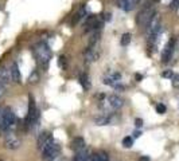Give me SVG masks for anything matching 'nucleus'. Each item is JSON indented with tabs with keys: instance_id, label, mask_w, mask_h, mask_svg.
I'll return each mask as SVG.
<instances>
[{
	"instance_id": "23",
	"label": "nucleus",
	"mask_w": 179,
	"mask_h": 161,
	"mask_svg": "<svg viewBox=\"0 0 179 161\" xmlns=\"http://www.w3.org/2000/svg\"><path fill=\"white\" fill-rule=\"evenodd\" d=\"M58 65H59V67H61V69H66V66H68V60H66L65 56H59Z\"/></svg>"
},
{
	"instance_id": "18",
	"label": "nucleus",
	"mask_w": 179,
	"mask_h": 161,
	"mask_svg": "<svg viewBox=\"0 0 179 161\" xmlns=\"http://www.w3.org/2000/svg\"><path fill=\"white\" fill-rule=\"evenodd\" d=\"M11 78V70H7L6 67H0V82L3 85H6L9 82Z\"/></svg>"
},
{
	"instance_id": "11",
	"label": "nucleus",
	"mask_w": 179,
	"mask_h": 161,
	"mask_svg": "<svg viewBox=\"0 0 179 161\" xmlns=\"http://www.w3.org/2000/svg\"><path fill=\"white\" fill-rule=\"evenodd\" d=\"M174 50H175V39L168 40V43L164 46V49L162 51V62L163 63H168L170 59L174 55Z\"/></svg>"
},
{
	"instance_id": "29",
	"label": "nucleus",
	"mask_w": 179,
	"mask_h": 161,
	"mask_svg": "<svg viewBox=\"0 0 179 161\" xmlns=\"http://www.w3.org/2000/svg\"><path fill=\"white\" fill-rule=\"evenodd\" d=\"M171 8H172V9H175V11H176V9L179 8V0H172V3H171Z\"/></svg>"
},
{
	"instance_id": "19",
	"label": "nucleus",
	"mask_w": 179,
	"mask_h": 161,
	"mask_svg": "<svg viewBox=\"0 0 179 161\" xmlns=\"http://www.w3.org/2000/svg\"><path fill=\"white\" fill-rule=\"evenodd\" d=\"M85 15H86V6H85V4H84V6L78 9V12H77V13H75V15L73 16L72 24H73V26H75V24H77V23H78L79 20H81L82 18H85Z\"/></svg>"
},
{
	"instance_id": "20",
	"label": "nucleus",
	"mask_w": 179,
	"mask_h": 161,
	"mask_svg": "<svg viewBox=\"0 0 179 161\" xmlns=\"http://www.w3.org/2000/svg\"><path fill=\"white\" fill-rule=\"evenodd\" d=\"M79 83L85 90H90L92 87V83H90V79H89V75L86 73H82L79 75Z\"/></svg>"
},
{
	"instance_id": "4",
	"label": "nucleus",
	"mask_w": 179,
	"mask_h": 161,
	"mask_svg": "<svg viewBox=\"0 0 179 161\" xmlns=\"http://www.w3.org/2000/svg\"><path fill=\"white\" fill-rule=\"evenodd\" d=\"M155 8L152 6H145L141 11L138 13V18H136V23H138V26L140 27H145L148 26V23L151 22V19L155 15Z\"/></svg>"
},
{
	"instance_id": "26",
	"label": "nucleus",
	"mask_w": 179,
	"mask_h": 161,
	"mask_svg": "<svg viewBox=\"0 0 179 161\" xmlns=\"http://www.w3.org/2000/svg\"><path fill=\"white\" fill-rule=\"evenodd\" d=\"M171 79H172V86L178 89L179 87V74H174V77Z\"/></svg>"
},
{
	"instance_id": "6",
	"label": "nucleus",
	"mask_w": 179,
	"mask_h": 161,
	"mask_svg": "<svg viewBox=\"0 0 179 161\" xmlns=\"http://www.w3.org/2000/svg\"><path fill=\"white\" fill-rule=\"evenodd\" d=\"M61 146L57 143H51L45 149H42V160L43 161H54L59 156Z\"/></svg>"
},
{
	"instance_id": "14",
	"label": "nucleus",
	"mask_w": 179,
	"mask_h": 161,
	"mask_svg": "<svg viewBox=\"0 0 179 161\" xmlns=\"http://www.w3.org/2000/svg\"><path fill=\"white\" fill-rule=\"evenodd\" d=\"M139 3H140V0H117L119 7L125 12H129L133 8H136V6H138Z\"/></svg>"
},
{
	"instance_id": "33",
	"label": "nucleus",
	"mask_w": 179,
	"mask_h": 161,
	"mask_svg": "<svg viewBox=\"0 0 179 161\" xmlns=\"http://www.w3.org/2000/svg\"><path fill=\"white\" fill-rule=\"evenodd\" d=\"M140 136H141V132H140V130H136L135 133H133V137H135V138H138V137H140Z\"/></svg>"
},
{
	"instance_id": "30",
	"label": "nucleus",
	"mask_w": 179,
	"mask_h": 161,
	"mask_svg": "<svg viewBox=\"0 0 179 161\" xmlns=\"http://www.w3.org/2000/svg\"><path fill=\"white\" fill-rule=\"evenodd\" d=\"M135 126H136V127H141V126H143V120H140V118H136V120H135Z\"/></svg>"
},
{
	"instance_id": "8",
	"label": "nucleus",
	"mask_w": 179,
	"mask_h": 161,
	"mask_svg": "<svg viewBox=\"0 0 179 161\" xmlns=\"http://www.w3.org/2000/svg\"><path fill=\"white\" fill-rule=\"evenodd\" d=\"M20 144L22 143L19 140V137L12 132H7L6 136H4V145H6L7 149H18Z\"/></svg>"
},
{
	"instance_id": "22",
	"label": "nucleus",
	"mask_w": 179,
	"mask_h": 161,
	"mask_svg": "<svg viewBox=\"0 0 179 161\" xmlns=\"http://www.w3.org/2000/svg\"><path fill=\"white\" fill-rule=\"evenodd\" d=\"M133 145V138H132V137H124V138H122V146H124V148H131V146Z\"/></svg>"
},
{
	"instance_id": "25",
	"label": "nucleus",
	"mask_w": 179,
	"mask_h": 161,
	"mask_svg": "<svg viewBox=\"0 0 179 161\" xmlns=\"http://www.w3.org/2000/svg\"><path fill=\"white\" fill-rule=\"evenodd\" d=\"M38 80H39L38 73L34 71V73H32V75H30V78H28V82H30V83H35V82H38Z\"/></svg>"
},
{
	"instance_id": "10",
	"label": "nucleus",
	"mask_w": 179,
	"mask_h": 161,
	"mask_svg": "<svg viewBox=\"0 0 179 161\" xmlns=\"http://www.w3.org/2000/svg\"><path fill=\"white\" fill-rule=\"evenodd\" d=\"M98 56H100V51H98V47H86V49L84 50V60L85 63H92L94 60L98 59Z\"/></svg>"
},
{
	"instance_id": "3",
	"label": "nucleus",
	"mask_w": 179,
	"mask_h": 161,
	"mask_svg": "<svg viewBox=\"0 0 179 161\" xmlns=\"http://www.w3.org/2000/svg\"><path fill=\"white\" fill-rule=\"evenodd\" d=\"M102 83L108 85V86H112L116 90H124V86L121 83V74L117 71H109L106 75H104Z\"/></svg>"
},
{
	"instance_id": "7",
	"label": "nucleus",
	"mask_w": 179,
	"mask_h": 161,
	"mask_svg": "<svg viewBox=\"0 0 179 161\" xmlns=\"http://www.w3.org/2000/svg\"><path fill=\"white\" fill-rule=\"evenodd\" d=\"M102 26V20L100 16H96V15H88L86 19H85V32H89V31H100V28Z\"/></svg>"
},
{
	"instance_id": "28",
	"label": "nucleus",
	"mask_w": 179,
	"mask_h": 161,
	"mask_svg": "<svg viewBox=\"0 0 179 161\" xmlns=\"http://www.w3.org/2000/svg\"><path fill=\"white\" fill-rule=\"evenodd\" d=\"M162 77H164V78H172V77H174V74H172L171 70H167V71H163Z\"/></svg>"
},
{
	"instance_id": "34",
	"label": "nucleus",
	"mask_w": 179,
	"mask_h": 161,
	"mask_svg": "<svg viewBox=\"0 0 179 161\" xmlns=\"http://www.w3.org/2000/svg\"><path fill=\"white\" fill-rule=\"evenodd\" d=\"M139 161H149V157L148 156H143V157H140Z\"/></svg>"
},
{
	"instance_id": "13",
	"label": "nucleus",
	"mask_w": 179,
	"mask_h": 161,
	"mask_svg": "<svg viewBox=\"0 0 179 161\" xmlns=\"http://www.w3.org/2000/svg\"><path fill=\"white\" fill-rule=\"evenodd\" d=\"M51 143H54V140H53V134L50 132H43V133H41L39 137H38V148L39 149H45Z\"/></svg>"
},
{
	"instance_id": "31",
	"label": "nucleus",
	"mask_w": 179,
	"mask_h": 161,
	"mask_svg": "<svg viewBox=\"0 0 179 161\" xmlns=\"http://www.w3.org/2000/svg\"><path fill=\"white\" fill-rule=\"evenodd\" d=\"M4 93H6V86H4V85L0 82V98L4 96Z\"/></svg>"
},
{
	"instance_id": "16",
	"label": "nucleus",
	"mask_w": 179,
	"mask_h": 161,
	"mask_svg": "<svg viewBox=\"0 0 179 161\" xmlns=\"http://www.w3.org/2000/svg\"><path fill=\"white\" fill-rule=\"evenodd\" d=\"M90 158V152H89L88 148H84L78 152H75V156H74V161H89Z\"/></svg>"
},
{
	"instance_id": "15",
	"label": "nucleus",
	"mask_w": 179,
	"mask_h": 161,
	"mask_svg": "<svg viewBox=\"0 0 179 161\" xmlns=\"http://www.w3.org/2000/svg\"><path fill=\"white\" fill-rule=\"evenodd\" d=\"M11 78H12L14 82H16V83L22 82L20 70H19V66L16 62H12V65H11Z\"/></svg>"
},
{
	"instance_id": "21",
	"label": "nucleus",
	"mask_w": 179,
	"mask_h": 161,
	"mask_svg": "<svg viewBox=\"0 0 179 161\" xmlns=\"http://www.w3.org/2000/svg\"><path fill=\"white\" fill-rule=\"evenodd\" d=\"M131 39H132V35L131 34H124L121 36V40H120V43H121V46H128L129 43H131Z\"/></svg>"
},
{
	"instance_id": "1",
	"label": "nucleus",
	"mask_w": 179,
	"mask_h": 161,
	"mask_svg": "<svg viewBox=\"0 0 179 161\" xmlns=\"http://www.w3.org/2000/svg\"><path fill=\"white\" fill-rule=\"evenodd\" d=\"M32 51H34L38 66H39L43 71H46V70L49 69L51 58H53V53H51V49L49 47V44H47L46 42H38L34 46V50Z\"/></svg>"
},
{
	"instance_id": "12",
	"label": "nucleus",
	"mask_w": 179,
	"mask_h": 161,
	"mask_svg": "<svg viewBox=\"0 0 179 161\" xmlns=\"http://www.w3.org/2000/svg\"><path fill=\"white\" fill-rule=\"evenodd\" d=\"M113 122H115V116L112 113H106V112H104L102 114L94 118V124L96 125H111Z\"/></svg>"
},
{
	"instance_id": "2",
	"label": "nucleus",
	"mask_w": 179,
	"mask_h": 161,
	"mask_svg": "<svg viewBox=\"0 0 179 161\" xmlns=\"http://www.w3.org/2000/svg\"><path fill=\"white\" fill-rule=\"evenodd\" d=\"M16 124V117L14 114L12 110H9L8 107L2 109L0 110V132H11V129Z\"/></svg>"
},
{
	"instance_id": "35",
	"label": "nucleus",
	"mask_w": 179,
	"mask_h": 161,
	"mask_svg": "<svg viewBox=\"0 0 179 161\" xmlns=\"http://www.w3.org/2000/svg\"><path fill=\"white\" fill-rule=\"evenodd\" d=\"M136 79L140 80V79H141V75H139V74H138V75H136Z\"/></svg>"
},
{
	"instance_id": "32",
	"label": "nucleus",
	"mask_w": 179,
	"mask_h": 161,
	"mask_svg": "<svg viewBox=\"0 0 179 161\" xmlns=\"http://www.w3.org/2000/svg\"><path fill=\"white\" fill-rule=\"evenodd\" d=\"M89 161H100V160H98V156L97 154H93V156H90Z\"/></svg>"
},
{
	"instance_id": "5",
	"label": "nucleus",
	"mask_w": 179,
	"mask_h": 161,
	"mask_svg": "<svg viewBox=\"0 0 179 161\" xmlns=\"http://www.w3.org/2000/svg\"><path fill=\"white\" fill-rule=\"evenodd\" d=\"M38 118H39V112L36 109L35 105V101L34 98L30 96V101H28V113H27V117H26V126H34L36 122H38Z\"/></svg>"
},
{
	"instance_id": "9",
	"label": "nucleus",
	"mask_w": 179,
	"mask_h": 161,
	"mask_svg": "<svg viewBox=\"0 0 179 161\" xmlns=\"http://www.w3.org/2000/svg\"><path fill=\"white\" fill-rule=\"evenodd\" d=\"M104 103H105V106L112 109V110H117V109L122 107V105H124V99L119 96H115V94H113V96H108L106 99L104 101Z\"/></svg>"
},
{
	"instance_id": "24",
	"label": "nucleus",
	"mask_w": 179,
	"mask_h": 161,
	"mask_svg": "<svg viewBox=\"0 0 179 161\" xmlns=\"http://www.w3.org/2000/svg\"><path fill=\"white\" fill-rule=\"evenodd\" d=\"M166 110H167V107L164 106L163 103H158V105H156V112L159 113V114H164Z\"/></svg>"
},
{
	"instance_id": "27",
	"label": "nucleus",
	"mask_w": 179,
	"mask_h": 161,
	"mask_svg": "<svg viewBox=\"0 0 179 161\" xmlns=\"http://www.w3.org/2000/svg\"><path fill=\"white\" fill-rule=\"evenodd\" d=\"M98 160L100 161H109V157H108V154L105 152H101V153H98Z\"/></svg>"
},
{
	"instance_id": "17",
	"label": "nucleus",
	"mask_w": 179,
	"mask_h": 161,
	"mask_svg": "<svg viewBox=\"0 0 179 161\" xmlns=\"http://www.w3.org/2000/svg\"><path fill=\"white\" fill-rule=\"evenodd\" d=\"M84 148H86V144H85V140L82 137H75L72 141V149L75 150V152H78V150H81Z\"/></svg>"
}]
</instances>
